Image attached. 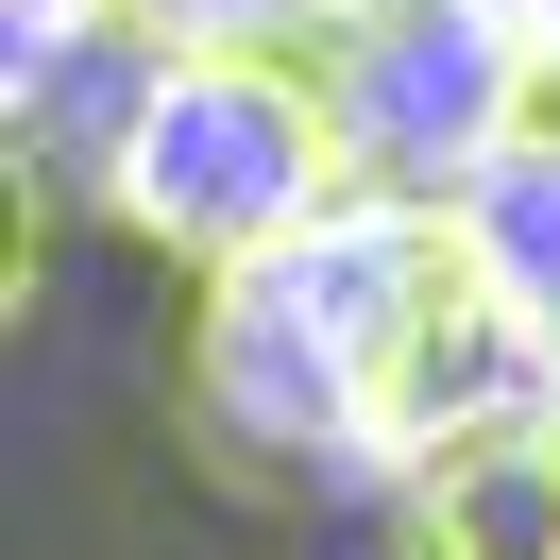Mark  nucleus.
Wrapping results in <instances>:
<instances>
[{
    "mask_svg": "<svg viewBox=\"0 0 560 560\" xmlns=\"http://www.w3.org/2000/svg\"><path fill=\"white\" fill-rule=\"evenodd\" d=\"M442 272H458V205L442 187H340L306 238L205 272V323H187V408H205V442L221 458H340L390 323Z\"/></svg>",
    "mask_w": 560,
    "mask_h": 560,
    "instance_id": "obj_1",
    "label": "nucleus"
},
{
    "mask_svg": "<svg viewBox=\"0 0 560 560\" xmlns=\"http://www.w3.org/2000/svg\"><path fill=\"white\" fill-rule=\"evenodd\" d=\"M340 187H374V171H357V119L323 85V51H153L119 137H103V205L187 272H238V255L306 238Z\"/></svg>",
    "mask_w": 560,
    "mask_h": 560,
    "instance_id": "obj_2",
    "label": "nucleus"
},
{
    "mask_svg": "<svg viewBox=\"0 0 560 560\" xmlns=\"http://www.w3.org/2000/svg\"><path fill=\"white\" fill-rule=\"evenodd\" d=\"M510 408H560V340L492 289V255L458 238V272L424 289L408 323H390V357H374V390H357V442H340V476H408V458H442V442H476V424H510Z\"/></svg>",
    "mask_w": 560,
    "mask_h": 560,
    "instance_id": "obj_3",
    "label": "nucleus"
},
{
    "mask_svg": "<svg viewBox=\"0 0 560 560\" xmlns=\"http://www.w3.org/2000/svg\"><path fill=\"white\" fill-rule=\"evenodd\" d=\"M390 560H560V408H510L476 442L390 476Z\"/></svg>",
    "mask_w": 560,
    "mask_h": 560,
    "instance_id": "obj_4",
    "label": "nucleus"
},
{
    "mask_svg": "<svg viewBox=\"0 0 560 560\" xmlns=\"http://www.w3.org/2000/svg\"><path fill=\"white\" fill-rule=\"evenodd\" d=\"M442 205H458V238L492 255V289H510V306L560 340V119H526L510 153H476Z\"/></svg>",
    "mask_w": 560,
    "mask_h": 560,
    "instance_id": "obj_5",
    "label": "nucleus"
},
{
    "mask_svg": "<svg viewBox=\"0 0 560 560\" xmlns=\"http://www.w3.org/2000/svg\"><path fill=\"white\" fill-rule=\"evenodd\" d=\"M153 51H323V35H357L374 0H119Z\"/></svg>",
    "mask_w": 560,
    "mask_h": 560,
    "instance_id": "obj_6",
    "label": "nucleus"
},
{
    "mask_svg": "<svg viewBox=\"0 0 560 560\" xmlns=\"http://www.w3.org/2000/svg\"><path fill=\"white\" fill-rule=\"evenodd\" d=\"M103 35H137L119 0H0V137H18V119H35V103H51V85H69Z\"/></svg>",
    "mask_w": 560,
    "mask_h": 560,
    "instance_id": "obj_7",
    "label": "nucleus"
},
{
    "mask_svg": "<svg viewBox=\"0 0 560 560\" xmlns=\"http://www.w3.org/2000/svg\"><path fill=\"white\" fill-rule=\"evenodd\" d=\"M35 272H51V205H35V153L0 137V340L35 323Z\"/></svg>",
    "mask_w": 560,
    "mask_h": 560,
    "instance_id": "obj_8",
    "label": "nucleus"
},
{
    "mask_svg": "<svg viewBox=\"0 0 560 560\" xmlns=\"http://www.w3.org/2000/svg\"><path fill=\"white\" fill-rule=\"evenodd\" d=\"M458 18H476V35L510 51L526 85H560V0H458Z\"/></svg>",
    "mask_w": 560,
    "mask_h": 560,
    "instance_id": "obj_9",
    "label": "nucleus"
},
{
    "mask_svg": "<svg viewBox=\"0 0 560 560\" xmlns=\"http://www.w3.org/2000/svg\"><path fill=\"white\" fill-rule=\"evenodd\" d=\"M544 119H560V85H544Z\"/></svg>",
    "mask_w": 560,
    "mask_h": 560,
    "instance_id": "obj_10",
    "label": "nucleus"
}]
</instances>
